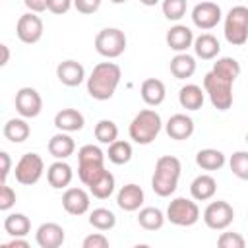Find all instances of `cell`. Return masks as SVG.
Instances as JSON below:
<instances>
[{
    "mask_svg": "<svg viewBox=\"0 0 248 248\" xmlns=\"http://www.w3.org/2000/svg\"><path fill=\"white\" fill-rule=\"evenodd\" d=\"M120 78H122V72L118 64L99 62L87 78V93L97 101H108L114 95L120 83Z\"/></svg>",
    "mask_w": 248,
    "mask_h": 248,
    "instance_id": "cell-1",
    "label": "cell"
},
{
    "mask_svg": "<svg viewBox=\"0 0 248 248\" xmlns=\"http://www.w3.org/2000/svg\"><path fill=\"white\" fill-rule=\"evenodd\" d=\"M180 170L182 165L174 155H163L157 159L155 163V172L151 178V188L157 196L167 198L170 196L176 186H178V178H180Z\"/></svg>",
    "mask_w": 248,
    "mask_h": 248,
    "instance_id": "cell-2",
    "label": "cell"
},
{
    "mask_svg": "<svg viewBox=\"0 0 248 248\" xmlns=\"http://www.w3.org/2000/svg\"><path fill=\"white\" fill-rule=\"evenodd\" d=\"M161 128H163V122H161L159 112L153 108H143L130 122L128 134H130V140H134L136 143L147 145L159 136Z\"/></svg>",
    "mask_w": 248,
    "mask_h": 248,
    "instance_id": "cell-3",
    "label": "cell"
},
{
    "mask_svg": "<svg viewBox=\"0 0 248 248\" xmlns=\"http://www.w3.org/2000/svg\"><path fill=\"white\" fill-rule=\"evenodd\" d=\"M105 153L93 145L87 143L79 147L78 151V176L85 186H91L103 172H105Z\"/></svg>",
    "mask_w": 248,
    "mask_h": 248,
    "instance_id": "cell-4",
    "label": "cell"
},
{
    "mask_svg": "<svg viewBox=\"0 0 248 248\" xmlns=\"http://www.w3.org/2000/svg\"><path fill=\"white\" fill-rule=\"evenodd\" d=\"M232 83L231 79L215 74L213 70L205 74L203 78V91L207 93L211 105L217 110H227L232 105Z\"/></svg>",
    "mask_w": 248,
    "mask_h": 248,
    "instance_id": "cell-5",
    "label": "cell"
},
{
    "mask_svg": "<svg viewBox=\"0 0 248 248\" xmlns=\"http://www.w3.org/2000/svg\"><path fill=\"white\" fill-rule=\"evenodd\" d=\"M225 39L240 46L248 41V8L246 6H232L225 17Z\"/></svg>",
    "mask_w": 248,
    "mask_h": 248,
    "instance_id": "cell-6",
    "label": "cell"
},
{
    "mask_svg": "<svg viewBox=\"0 0 248 248\" xmlns=\"http://www.w3.org/2000/svg\"><path fill=\"white\" fill-rule=\"evenodd\" d=\"M95 50L105 58H118L126 50V35L118 27H105L95 37Z\"/></svg>",
    "mask_w": 248,
    "mask_h": 248,
    "instance_id": "cell-7",
    "label": "cell"
},
{
    "mask_svg": "<svg viewBox=\"0 0 248 248\" xmlns=\"http://www.w3.org/2000/svg\"><path fill=\"white\" fill-rule=\"evenodd\" d=\"M165 217L176 227H192L200 219V207L188 198H174L169 203Z\"/></svg>",
    "mask_w": 248,
    "mask_h": 248,
    "instance_id": "cell-8",
    "label": "cell"
},
{
    "mask_svg": "<svg viewBox=\"0 0 248 248\" xmlns=\"http://www.w3.org/2000/svg\"><path fill=\"white\" fill-rule=\"evenodd\" d=\"M43 170H45V163H43V157L39 153H25L21 155V159L16 163V180L23 186H31V184H37L39 178L43 176Z\"/></svg>",
    "mask_w": 248,
    "mask_h": 248,
    "instance_id": "cell-9",
    "label": "cell"
},
{
    "mask_svg": "<svg viewBox=\"0 0 248 248\" xmlns=\"http://www.w3.org/2000/svg\"><path fill=\"white\" fill-rule=\"evenodd\" d=\"M234 219V209L229 202H211L203 211V223L213 231H225Z\"/></svg>",
    "mask_w": 248,
    "mask_h": 248,
    "instance_id": "cell-10",
    "label": "cell"
},
{
    "mask_svg": "<svg viewBox=\"0 0 248 248\" xmlns=\"http://www.w3.org/2000/svg\"><path fill=\"white\" fill-rule=\"evenodd\" d=\"M16 110L21 118H35L43 110V99L37 89L33 87H21L16 93Z\"/></svg>",
    "mask_w": 248,
    "mask_h": 248,
    "instance_id": "cell-11",
    "label": "cell"
},
{
    "mask_svg": "<svg viewBox=\"0 0 248 248\" xmlns=\"http://www.w3.org/2000/svg\"><path fill=\"white\" fill-rule=\"evenodd\" d=\"M16 35L21 43L25 45H33L43 37V19L37 14L25 12L23 16H19L17 25H16Z\"/></svg>",
    "mask_w": 248,
    "mask_h": 248,
    "instance_id": "cell-12",
    "label": "cell"
},
{
    "mask_svg": "<svg viewBox=\"0 0 248 248\" xmlns=\"http://www.w3.org/2000/svg\"><path fill=\"white\" fill-rule=\"evenodd\" d=\"M192 21L198 29L209 31L221 21V8L215 2H200L192 10Z\"/></svg>",
    "mask_w": 248,
    "mask_h": 248,
    "instance_id": "cell-13",
    "label": "cell"
},
{
    "mask_svg": "<svg viewBox=\"0 0 248 248\" xmlns=\"http://www.w3.org/2000/svg\"><path fill=\"white\" fill-rule=\"evenodd\" d=\"M62 207L70 215H83L89 209V194L83 188H68L62 194Z\"/></svg>",
    "mask_w": 248,
    "mask_h": 248,
    "instance_id": "cell-14",
    "label": "cell"
},
{
    "mask_svg": "<svg viewBox=\"0 0 248 248\" xmlns=\"http://www.w3.org/2000/svg\"><path fill=\"white\" fill-rule=\"evenodd\" d=\"M64 238V229L58 223H43L35 232V240L41 248H60Z\"/></svg>",
    "mask_w": 248,
    "mask_h": 248,
    "instance_id": "cell-15",
    "label": "cell"
},
{
    "mask_svg": "<svg viewBox=\"0 0 248 248\" xmlns=\"http://www.w3.org/2000/svg\"><path fill=\"white\" fill-rule=\"evenodd\" d=\"M56 78L68 87H76L85 79V70L76 60H64L56 66Z\"/></svg>",
    "mask_w": 248,
    "mask_h": 248,
    "instance_id": "cell-16",
    "label": "cell"
},
{
    "mask_svg": "<svg viewBox=\"0 0 248 248\" xmlns=\"http://www.w3.org/2000/svg\"><path fill=\"white\" fill-rule=\"evenodd\" d=\"M165 130H167L170 140H178V141L188 140L194 134V120L190 116L178 112V114H172L169 118V122L165 124Z\"/></svg>",
    "mask_w": 248,
    "mask_h": 248,
    "instance_id": "cell-17",
    "label": "cell"
},
{
    "mask_svg": "<svg viewBox=\"0 0 248 248\" xmlns=\"http://www.w3.org/2000/svg\"><path fill=\"white\" fill-rule=\"evenodd\" d=\"M143 190L138 186V184H124L120 190H118V196H116V203L120 209L124 211H138L143 203Z\"/></svg>",
    "mask_w": 248,
    "mask_h": 248,
    "instance_id": "cell-18",
    "label": "cell"
},
{
    "mask_svg": "<svg viewBox=\"0 0 248 248\" xmlns=\"http://www.w3.org/2000/svg\"><path fill=\"white\" fill-rule=\"evenodd\" d=\"M167 45L172 50H176L178 54L186 52L194 45V33H192V29L186 27V25H180V23L178 25H172L167 31Z\"/></svg>",
    "mask_w": 248,
    "mask_h": 248,
    "instance_id": "cell-19",
    "label": "cell"
},
{
    "mask_svg": "<svg viewBox=\"0 0 248 248\" xmlns=\"http://www.w3.org/2000/svg\"><path fill=\"white\" fill-rule=\"evenodd\" d=\"M85 124V118L79 110L76 108H62L56 112L54 116V126L64 132V134H70V132H79Z\"/></svg>",
    "mask_w": 248,
    "mask_h": 248,
    "instance_id": "cell-20",
    "label": "cell"
},
{
    "mask_svg": "<svg viewBox=\"0 0 248 248\" xmlns=\"http://www.w3.org/2000/svg\"><path fill=\"white\" fill-rule=\"evenodd\" d=\"M140 95L143 99L145 105L149 107H157L165 101V95H167V89H165V83L157 78H147L141 81V87H140Z\"/></svg>",
    "mask_w": 248,
    "mask_h": 248,
    "instance_id": "cell-21",
    "label": "cell"
},
{
    "mask_svg": "<svg viewBox=\"0 0 248 248\" xmlns=\"http://www.w3.org/2000/svg\"><path fill=\"white\" fill-rule=\"evenodd\" d=\"M72 178H74L72 167L64 161H54L46 170V180L54 190H62V188L70 186Z\"/></svg>",
    "mask_w": 248,
    "mask_h": 248,
    "instance_id": "cell-22",
    "label": "cell"
},
{
    "mask_svg": "<svg viewBox=\"0 0 248 248\" xmlns=\"http://www.w3.org/2000/svg\"><path fill=\"white\" fill-rule=\"evenodd\" d=\"M74 149H76V143L70 134L58 132L48 140V153L58 161H64L66 157H70L74 153Z\"/></svg>",
    "mask_w": 248,
    "mask_h": 248,
    "instance_id": "cell-23",
    "label": "cell"
},
{
    "mask_svg": "<svg viewBox=\"0 0 248 248\" xmlns=\"http://www.w3.org/2000/svg\"><path fill=\"white\" fill-rule=\"evenodd\" d=\"M215 190H217V182H215V178L211 174H200L190 184V194L198 202L211 200L215 196Z\"/></svg>",
    "mask_w": 248,
    "mask_h": 248,
    "instance_id": "cell-24",
    "label": "cell"
},
{
    "mask_svg": "<svg viewBox=\"0 0 248 248\" xmlns=\"http://www.w3.org/2000/svg\"><path fill=\"white\" fill-rule=\"evenodd\" d=\"M194 50H196V56L202 58V60H213L219 50H221V45L217 41L215 35L211 33H202L200 37L194 39Z\"/></svg>",
    "mask_w": 248,
    "mask_h": 248,
    "instance_id": "cell-25",
    "label": "cell"
},
{
    "mask_svg": "<svg viewBox=\"0 0 248 248\" xmlns=\"http://www.w3.org/2000/svg\"><path fill=\"white\" fill-rule=\"evenodd\" d=\"M178 103L186 110H200L203 107V91L196 83H188L178 91Z\"/></svg>",
    "mask_w": 248,
    "mask_h": 248,
    "instance_id": "cell-26",
    "label": "cell"
},
{
    "mask_svg": "<svg viewBox=\"0 0 248 248\" xmlns=\"http://www.w3.org/2000/svg\"><path fill=\"white\" fill-rule=\"evenodd\" d=\"M4 231L14 238H23L31 231V221L23 213H10L4 219Z\"/></svg>",
    "mask_w": 248,
    "mask_h": 248,
    "instance_id": "cell-27",
    "label": "cell"
},
{
    "mask_svg": "<svg viewBox=\"0 0 248 248\" xmlns=\"http://www.w3.org/2000/svg\"><path fill=\"white\" fill-rule=\"evenodd\" d=\"M4 138L12 143H21L29 138L31 134V128L29 124L25 122V118H10L6 124H4Z\"/></svg>",
    "mask_w": 248,
    "mask_h": 248,
    "instance_id": "cell-28",
    "label": "cell"
},
{
    "mask_svg": "<svg viewBox=\"0 0 248 248\" xmlns=\"http://www.w3.org/2000/svg\"><path fill=\"white\" fill-rule=\"evenodd\" d=\"M194 72H196V60H194V56L182 52V54H176V56L170 60V74H172L176 79L192 78Z\"/></svg>",
    "mask_w": 248,
    "mask_h": 248,
    "instance_id": "cell-29",
    "label": "cell"
},
{
    "mask_svg": "<svg viewBox=\"0 0 248 248\" xmlns=\"http://www.w3.org/2000/svg\"><path fill=\"white\" fill-rule=\"evenodd\" d=\"M196 165L203 170H219L225 165V155L219 149H200L196 153Z\"/></svg>",
    "mask_w": 248,
    "mask_h": 248,
    "instance_id": "cell-30",
    "label": "cell"
},
{
    "mask_svg": "<svg viewBox=\"0 0 248 248\" xmlns=\"http://www.w3.org/2000/svg\"><path fill=\"white\" fill-rule=\"evenodd\" d=\"M165 213L159 207H143L138 213V223L145 231H159L165 225Z\"/></svg>",
    "mask_w": 248,
    "mask_h": 248,
    "instance_id": "cell-31",
    "label": "cell"
},
{
    "mask_svg": "<svg viewBox=\"0 0 248 248\" xmlns=\"http://www.w3.org/2000/svg\"><path fill=\"white\" fill-rule=\"evenodd\" d=\"M89 192L97 198V200H107L110 198V194L114 192V176L110 170H105L91 186H89Z\"/></svg>",
    "mask_w": 248,
    "mask_h": 248,
    "instance_id": "cell-32",
    "label": "cell"
},
{
    "mask_svg": "<svg viewBox=\"0 0 248 248\" xmlns=\"http://www.w3.org/2000/svg\"><path fill=\"white\" fill-rule=\"evenodd\" d=\"M89 225L95 227L97 231H110L116 225V217L110 209L107 207H97L89 213Z\"/></svg>",
    "mask_w": 248,
    "mask_h": 248,
    "instance_id": "cell-33",
    "label": "cell"
},
{
    "mask_svg": "<svg viewBox=\"0 0 248 248\" xmlns=\"http://www.w3.org/2000/svg\"><path fill=\"white\" fill-rule=\"evenodd\" d=\"M107 157L114 165H126L132 159V145L128 141H124V140H116L114 143L108 145Z\"/></svg>",
    "mask_w": 248,
    "mask_h": 248,
    "instance_id": "cell-34",
    "label": "cell"
},
{
    "mask_svg": "<svg viewBox=\"0 0 248 248\" xmlns=\"http://www.w3.org/2000/svg\"><path fill=\"white\" fill-rule=\"evenodd\" d=\"M213 72L231 79V81H234L240 76V64H238V60H234L231 56H223L213 64Z\"/></svg>",
    "mask_w": 248,
    "mask_h": 248,
    "instance_id": "cell-35",
    "label": "cell"
},
{
    "mask_svg": "<svg viewBox=\"0 0 248 248\" xmlns=\"http://www.w3.org/2000/svg\"><path fill=\"white\" fill-rule=\"evenodd\" d=\"M95 138H97L101 143L110 145V143H114L116 138H118V126H116L112 120L103 118V120H99V122L95 124Z\"/></svg>",
    "mask_w": 248,
    "mask_h": 248,
    "instance_id": "cell-36",
    "label": "cell"
},
{
    "mask_svg": "<svg viewBox=\"0 0 248 248\" xmlns=\"http://www.w3.org/2000/svg\"><path fill=\"white\" fill-rule=\"evenodd\" d=\"M231 170L236 178L240 180H248V151H234L231 155Z\"/></svg>",
    "mask_w": 248,
    "mask_h": 248,
    "instance_id": "cell-37",
    "label": "cell"
},
{
    "mask_svg": "<svg viewBox=\"0 0 248 248\" xmlns=\"http://www.w3.org/2000/svg\"><path fill=\"white\" fill-rule=\"evenodd\" d=\"M163 14L170 21H178L186 14V0H165L163 2Z\"/></svg>",
    "mask_w": 248,
    "mask_h": 248,
    "instance_id": "cell-38",
    "label": "cell"
},
{
    "mask_svg": "<svg viewBox=\"0 0 248 248\" xmlns=\"http://www.w3.org/2000/svg\"><path fill=\"white\" fill-rule=\"evenodd\" d=\"M217 248H246V240L238 232H221L217 238Z\"/></svg>",
    "mask_w": 248,
    "mask_h": 248,
    "instance_id": "cell-39",
    "label": "cell"
},
{
    "mask_svg": "<svg viewBox=\"0 0 248 248\" xmlns=\"http://www.w3.org/2000/svg\"><path fill=\"white\" fill-rule=\"evenodd\" d=\"M81 248H110L108 246V238L101 232H93V234H87L81 242Z\"/></svg>",
    "mask_w": 248,
    "mask_h": 248,
    "instance_id": "cell-40",
    "label": "cell"
},
{
    "mask_svg": "<svg viewBox=\"0 0 248 248\" xmlns=\"http://www.w3.org/2000/svg\"><path fill=\"white\" fill-rule=\"evenodd\" d=\"M14 203H16V190L8 184H2V188H0V209L8 211Z\"/></svg>",
    "mask_w": 248,
    "mask_h": 248,
    "instance_id": "cell-41",
    "label": "cell"
},
{
    "mask_svg": "<svg viewBox=\"0 0 248 248\" xmlns=\"http://www.w3.org/2000/svg\"><path fill=\"white\" fill-rule=\"evenodd\" d=\"M46 6H48V12L56 14V16H62L66 14L74 4L70 0H46Z\"/></svg>",
    "mask_w": 248,
    "mask_h": 248,
    "instance_id": "cell-42",
    "label": "cell"
},
{
    "mask_svg": "<svg viewBox=\"0 0 248 248\" xmlns=\"http://www.w3.org/2000/svg\"><path fill=\"white\" fill-rule=\"evenodd\" d=\"M74 8L81 14H93L101 8V2L99 0H76L74 2Z\"/></svg>",
    "mask_w": 248,
    "mask_h": 248,
    "instance_id": "cell-43",
    "label": "cell"
},
{
    "mask_svg": "<svg viewBox=\"0 0 248 248\" xmlns=\"http://www.w3.org/2000/svg\"><path fill=\"white\" fill-rule=\"evenodd\" d=\"M23 4H25V8H27L31 14H41V12L48 10L46 0H25Z\"/></svg>",
    "mask_w": 248,
    "mask_h": 248,
    "instance_id": "cell-44",
    "label": "cell"
},
{
    "mask_svg": "<svg viewBox=\"0 0 248 248\" xmlns=\"http://www.w3.org/2000/svg\"><path fill=\"white\" fill-rule=\"evenodd\" d=\"M0 161H2V184H6V178L10 174V167H12V159L6 151H0Z\"/></svg>",
    "mask_w": 248,
    "mask_h": 248,
    "instance_id": "cell-45",
    "label": "cell"
},
{
    "mask_svg": "<svg viewBox=\"0 0 248 248\" xmlns=\"http://www.w3.org/2000/svg\"><path fill=\"white\" fill-rule=\"evenodd\" d=\"M0 248H31V244H29L25 238H14V240H10V242L0 244Z\"/></svg>",
    "mask_w": 248,
    "mask_h": 248,
    "instance_id": "cell-46",
    "label": "cell"
},
{
    "mask_svg": "<svg viewBox=\"0 0 248 248\" xmlns=\"http://www.w3.org/2000/svg\"><path fill=\"white\" fill-rule=\"evenodd\" d=\"M0 50H2V60H0V66H6L8 60H10V50H8V45H0Z\"/></svg>",
    "mask_w": 248,
    "mask_h": 248,
    "instance_id": "cell-47",
    "label": "cell"
},
{
    "mask_svg": "<svg viewBox=\"0 0 248 248\" xmlns=\"http://www.w3.org/2000/svg\"><path fill=\"white\" fill-rule=\"evenodd\" d=\"M134 248H151V246H147V244H136Z\"/></svg>",
    "mask_w": 248,
    "mask_h": 248,
    "instance_id": "cell-48",
    "label": "cell"
},
{
    "mask_svg": "<svg viewBox=\"0 0 248 248\" xmlns=\"http://www.w3.org/2000/svg\"><path fill=\"white\" fill-rule=\"evenodd\" d=\"M246 143H248V134H246Z\"/></svg>",
    "mask_w": 248,
    "mask_h": 248,
    "instance_id": "cell-49",
    "label": "cell"
}]
</instances>
